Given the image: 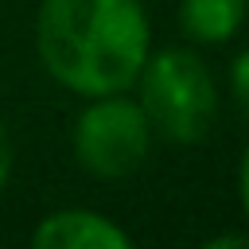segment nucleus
<instances>
[{"mask_svg":"<svg viewBox=\"0 0 249 249\" xmlns=\"http://www.w3.org/2000/svg\"><path fill=\"white\" fill-rule=\"evenodd\" d=\"M43 70L78 97L124 93L148 51L152 31L140 0H43L35 16Z\"/></svg>","mask_w":249,"mask_h":249,"instance_id":"1","label":"nucleus"},{"mask_svg":"<svg viewBox=\"0 0 249 249\" xmlns=\"http://www.w3.org/2000/svg\"><path fill=\"white\" fill-rule=\"evenodd\" d=\"M132 86L152 132L171 144H198L218 117L214 74L206 58L191 47L148 51Z\"/></svg>","mask_w":249,"mask_h":249,"instance_id":"2","label":"nucleus"},{"mask_svg":"<svg viewBox=\"0 0 249 249\" xmlns=\"http://www.w3.org/2000/svg\"><path fill=\"white\" fill-rule=\"evenodd\" d=\"M89 105L74 121V160L86 175L117 183L144 167L152 152V124L136 97L124 93H101L86 97Z\"/></svg>","mask_w":249,"mask_h":249,"instance_id":"3","label":"nucleus"},{"mask_svg":"<svg viewBox=\"0 0 249 249\" xmlns=\"http://www.w3.org/2000/svg\"><path fill=\"white\" fill-rule=\"evenodd\" d=\"M35 249H128L132 237L105 214L86 210V206H70V210H54L39 222V230L31 233Z\"/></svg>","mask_w":249,"mask_h":249,"instance_id":"4","label":"nucleus"},{"mask_svg":"<svg viewBox=\"0 0 249 249\" xmlns=\"http://www.w3.org/2000/svg\"><path fill=\"white\" fill-rule=\"evenodd\" d=\"M249 16V0H183L179 27L195 43H230Z\"/></svg>","mask_w":249,"mask_h":249,"instance_id":"5","label":"nucleus"},{"mask_svg":"<svg viewBox=\"0 0 249 249\" xmlns=\"http://www.w3.org/2000/svg\"><path fill=\"white\" fill-rule=\"evenodd\" d=\"M230 93H233V101H237V109L249 117V47L233 58V66H230Z\"/></svg>","mask_w":249,"mask_h":249,"instance_id":"6","label":"nucleus"},{"mask_svg":"<svg viewBox=\"0 0 249 249\" xmlns=\"http://www.w3.org/2000/svg\"><path fill=\"white\" fill-rule=\"evenodd\" d=\"M12 163H16V148H12V132H8V124L0 121V195H4V187H8V179H12Z\"/></svg>","mask_w":249,"mask_h":249,"instance_id":"7","label":"nucleus"},{"mask_svg":"<svg viewBox=\"0 0 249 249\" xmlns=\"http://www.w3.org/2000/svg\"><path fill=\"white\" fill-rule=\"evenodd\" d=\"M237 202H241V214L249 222V144H245V152L237 160Z\"/></svg>","mask_w":249,"mask_h":249,"instance_id":"8","label":"nucleus"},{"mask_svg":"<svg viewBox=\"0 0 249 249\" xmlns=\"http://www.w3.org/2000/svg\"><path fill=\"white\" fill-rule=\"evenodd\" d=\"M206 245H210V249H226V245H249V233H222V237H210Z\"/></svg>","mask_w":249,"mask_h":249,"instance_id":"9","label":"nucleus"}]
</instances>
